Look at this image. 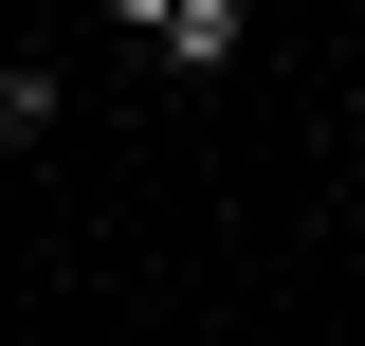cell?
<instances>
[{
	"mask_svg": "<svg viewBox=\"0 0 365 346\" xmlns=\"http://www.w3.org/2000/svg\"><path fill=\"white\" fill-rule=\"evenodd\" d=\"M165 73H237V0H165Z\"/></svg>",
	"mask_w": 365,
	"mask_h": 346,
	"instance_id": "cell-1",
	"label": "cell"
},
{
	"mask_svg": "<svg viewBox=\"0 0 365 346\" xmlns=\"http://www.w3.org/2000/svg\"><path fill=\"white\" fill-rule=\"evenodd\" d=\"M55 128V55H19V73H0V146H37Z\"/></svg>",
	"mask_w": 365,
	"mask_h": 346,
	"instance_id": "cell-2",
	"label": "cell"
},
{
	"mask_svg": "<svg viewBox=\"0 0 365 346\" xmlns=\"http://www.w3.org/2000/svg\"><path fill=\"white\" fill-rule=\"evenodd\" d=\"M110 37H165V0H110Z\"/></svg>",
	"mask_w": 365,
	"mask_h": 346,
	"instance_id": "cell-3",
	"label": "cell"
}]
</instances>
